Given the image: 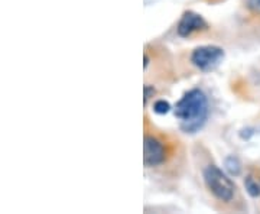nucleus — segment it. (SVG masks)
<instances>
[{"label":"nucleus","instance_id":"f257e3e1","mask_svg":"<svg viewBox=\"0 0 260 214\" xmlns=\"http://www.w3.org/2000/svg\"><path fill=\"white\" fill-rule=\"evenodd\" d=\"M175 116L188 133L197 132L208 117V99L201 90H189L175 106Z\"/></svg>","mask_w":260,"mask_h":214},{"label":"nucleus","instance_id":"f03ea898","mask_svg":"<svg viewBox=\"0 0 260 214\" xmlns=\"http://www.w3.org/2000/svg\"><path fill=\"white\" fill-rule=\"evenodd\" d=\"M203 179L207 190L211 193V196L218 200L220 203H232L237 193V187L234 186L230 178L224 174L223 171L214 164L205 165L203 169Z\"/></svg>","mask_w":260,"mask_h":214},{"label":"nucleus","instance_id":"7ed1b4c3","mask_svg":"<svg viewBox=\"0 0 260 214\" xmlns=\"http://www.w3.org/2000/svg\"><path fill=\"white\" fill-rule=\"evenodd\" d=\"M168 154V143L165 140L155 133H145L143 161L146 167L153 168L165 164Z\"/></svg>","mask_w":260,"mask_h":214},{"label":"nucleus","instance_id":"20e7f679","mask_svg":"<svg viewBox=\"0 0 260 214\" xmlns=\"http://www.w3.org/2000/svg\"><path fill=\"white\" fill-rule=\"evenodd\" d=\"M224 58V51L220 47L207 45L194 49L191 54V63L201 71H210L218 66Z\"/></svg>","mask_w":260,"mask_h":214},{"label":"nucleus","instance_id":"39448f33","mask_svg":"<svg viewBox=\"0 0 260 214\" xmlns=\"http://www.w3.org/2000/svg\"><path fill=\"white\" fill-rule=\"evenodd\" d=\"M204 29H207V23L203 16L197 15L194 12H186L178 23V35L184 38L191 37L195 32H200Z\"/></svg>","mask_w":260,"mask_h":214},{"label":"nucleus","instance_id":"423d86ee","mask_svg":"<svg viewBox=\"0 0 260 214\" xmlns=\"http://www.w3.org/2000/svg\"><path fill=\"white\" fill-rule=\"evenodd\" d=\"M244 186H246V190H247V193H249L251 197H257L260 194L259 182H257V181H256L253 177L246 178Z\"/></svg>","mask_w":260,"mask_h":214},{"label":"nucleus","instance_id":"0eeeda50","mask_svg":"<svg viewBox=\"0 0 260 214\" xmlns=\"http://www.w3.org/2000/svg\"><path fill=\"white\" fill-rule=\"evenodd\" d=\"M169 103H167L165 100H158V102L153 104V110L159 114H164V113L169 112Z\"/></svg>","mask_w":260,"mask_h":214},{"label":"nucleus","instance_id":"6e6552de","mask_svg":"<svg viewBox=\"0 0 260 214\" xmlns=\"http://www.w3.org/2000/svg\"><path fill=\"white\" fill-rule=\"evenodd\" d=\"M247 3H249V8L250 9L260 13V0H247Z\"/></svg>","mask_w":260,"mask_h":214}]
</instances>
